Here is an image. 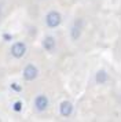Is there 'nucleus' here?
I'll return each instance as SVG.
<instances>
[{
	"instance_id": "obj_1",
	"label": "nucleus",
	"mask_w": 121,
	"mask_h": 122,
	"mask_svg": "<svg viewBox=\"0 0 121 122\" xmlns=\"http://www.w3.org/2000/svg\"><path fill=\"white\" fill-rule=\"evenodd\" d=\"M60 22V17L58 12H50L48 15H47V25H48L50 28H55V26H58Z\"/></svg>"
},
{
	"instance_id": "obj_2",
	"label": "nucleus",
	"mask_w": 121,
	"mask_h": 122,
	"mask_svg": "<svg viewBox=\"0 0 121 122\" xmlns=\"http://www.w3.org/2000/svg\"><path fill=\"white\" fill-rule=\"evenodd\" d=\"M36 76H37V69L34 66H32V65H29V66L25 67V70H23V77H25V80H34L36 78Z\"/></svg>"
},
{
	"instance_id": "obj_3",
	"label": "nucleus",
	"mask_w": 121,
	"mask_h": 122,
	"mask_svg": "<svg viewBox=\"0 0 121 122\" xmlns=\"http://www.w3.org/2000/svg\"><path fill=\"white\" fill-rule=\"evenodd\" d=\"M25 51H26V47L22 43H15V44L12 45V48H11V52H12V55L15 56V58H21L25 54Z\"/></svg>"
},
{
	"instance_id": "obj_4",
	"label": "nucleus",
	"mask_w": 121,
	"mask_h": 122,
	"mask_svg": "<svg viewBox=\"0 0 121 122\" xmlns=\"http://www.w3.org/2000/svg\"><path fill=\"white\" fill-rule=\"evenodd\" d=\"M34 103H36L37 110L43 111V110H45V108H47V106H48V100H47V97H45V96H38Z\"/></svg>"
},
{
	"instance_id": "obj_5",
	"label": "nucleus",
	"mask_w": 121,
	"mask_h": 122,
	"mask_svg": "<svg viewBox=\"0 0 121 122\" xmlns=\"http://www.w3.org/2000/svg\"><path fill=\"white\" fill-rule=\"evenodd\" d=\"M54 44H55V41H54L52 37H47V39L44 40V47H45L48 51H51L52 48H54Z\"/></svg>"
},
{
	"instance_id": "obj_6",
	"label": "nucleus",
	"mask_w": 121,
	"mask_h": 122,
	"mask_svg": "<svg viewBox=\"0 0 121 122\" xmlns=\"http://www.w3.org/2000/svg\"><path fill=\"white\" fill-rule=\"evenodd\" d=\"M70 104L69 103H62V106H60V112L63 114V115H69L70 114Z\"/></svg>"
},
{
	"instance_id": "obj_7",
	"label": "nucleus",
	"mask_w": 121,
	"mask_h": 122,
	"mask_svg": "<svg viewBox=\"0 0 121 122\" xmlns=\"http://www.w3.org/2000/svg\"><path fill=\"white\" fill-rule=\"evenodd\" d=\"M14 110H15V111L21 110V103H15V104H14Z\"/></svg>"
}]
</instances>
